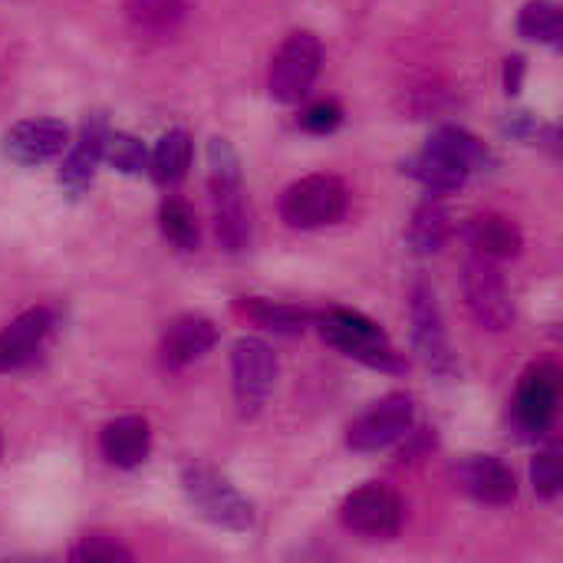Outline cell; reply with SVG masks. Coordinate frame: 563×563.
<instances>
[{
	"mask_svg": "<svg viewBox=\"0 0 563 563\" xmlns=\"http://www.w3.org/2000/svg\"><path fill=\"white\" fill-rule=\"evenodd\" d=\"M208 185L214 205V238L228 254L251 247V211L241 188V162L228 139H211L208 145Z\"/></svg>",
	"mask_w": 563,
	"mask_h": 563,
	"instance_id": "1",
	"label": "cell"
},
{
	"mask_svg": "<svg viewBox=\"0 0 563 563\" xmlns=\"http://www.w3.org/2000/svg\"><path fill=\"white\" fill-rule=\"evenodd\" d=\"M313 323L320 327V336L330 346H336L340 353H346L350 360H356L363 366H373L379 373H406L409 369L406 356L396 353V346L379 330V323H373L369 317H363L356 310L313 313Z\"/></svg>",
	"mask_w": 563,
	"mask_h": 563,
	"instance_id": "2",
	"label": "cell"
},
{
	"mask_svg": "<svg viewBox=\"0 0 563 563\" xmlns=\"http://www.w3.org/2000/svg\"><path fill=\"white\" fill-rule=\"evenodd\" d=\"M181 492L198 518L214 528L244 534L254 528V505L211 465H185Z\"/></svg>",
	"mask_w": 563,
	"mask_h": 563,
	"instance_id": "3",
	"label": "cell"
},
{
	"mask_svg": "<svg viewBox=\"0 0 563 563\" xmlns=\"http://www.w3.org/2000/svg\"><path fill=\"white\" fill-rule=\"evenodd\" d=\"M462 297L468 313L478 327L501 333L515 323V303L508 294V280L498 267V261L485 254H472L462 264Z\"/></svg>",
	"mask_w": 563,
	"mask_h": 563,
	"instance_id": "4",
	"label": "cell"
},
{
	"mask_svg": "<svg viewBox=\"0 0 563 563\" xmlns=\"http://www.w3.org/2000/svg\"><path fill=\"white\" fill-rule=\"evenodd\" d=\"M320 66H323V43H320V36L307 33V30L290 33L277 46V53L271 59V73H267L271 96L277 102H284V106L300 102L313 89V82L320 76Z\"/></svg>",
	"mask_w": 563,
	"mask_h": 563,
	"instance_id": "5",
	"label": "cell"
},
{
	"mask_svg": "<svg viewBox=\"0 0 563 563\" xmlns=\"http://www.w3.org/2000/svg\"><path fill=\"white\" fill-rule=\"evenodd\" d=\"M350 191L336 175H307L294 181L280 198V218L297 231L333 224L346 214Z\"/></svg>",
	"mask_w": 563,
	"mask_h": 563,
	"instance_id": "6",
	"label": "cell"
},
{
	"mask_svg": "<svg viewBox=\"0 0 563 563\" xmlns=\"http://www.w3.org/2000/svg\"><path fill=\"white\" fill-rule=\"evenodd\" d=\"M416 426V402L406 393H389L373 402L346 432V445L360 455H376L399 439H406Z\"/></svg>",
	"mask_w": 563,
	"mask_h": 563,
	"instance_id": "7",
	"label": "cell"
},
{
	"mask_svg": "<svg viewBox=\"0 0 563 563\" xmlns=\"http://www.w3.org/2000/svg\"><path fill=\"white\" fill-rule=\"evenodd\" d=\"M231 376H234V402L244 419L257 416L277 383V356L257 336H241L231 350Z\"/></svg>",
	"mask_w": 563,
	"mask_h": 563,
	"instance_id": "8",
	"label": "cell"
},
{
	"mask_svg": "<svg viewBox=\"0 0 563 563\" xmlns=\"http://www.w3.org/2000/svg\"><path fill=\"white\" fill-rule=\"evenodd\" d=\"M409 320H412V343L422 363L442 376L455 373V353L445 333V320H442L435 290L426 277H416L409 287Z\"/></svg>",
	"mask_w": 563,
	"mask_h": 563,
	"instance_id": "9",
	"label": "cell"
},
{
	"mask_svg": "<svg viewBox=\"0 0 563 563\" xmlns=\"http://www.w3.org/2000/svg\"><path fill=\"white\" fill-rule=\"evenodd\" d=\"M402 498L373 482V485H363L356 492H350L340 505V521L353 531V534H363V538H393L399 534L402 528Z\"/></svg>",
	"mask_w": 563,
	"mask_h": 563,
	"instance_id": "10",
	"label": "cell"
},
{
	"mask_svg": "<svg viewBox=\"0 0 563 563\" xmlns=\"http://www.w3.org/2000/svg\"><path fill=\"white\" fill-rule=\"evenodd\" d=\"M561 399V373L554 363H538L525 373L515 399V429L521 439L548 435Z\"/></svg>",
	"mask_w": 563,
	"mask_h": 563,
	"instance_id": "11",
	"label": "cell"
},
{
	"mask_svg": "<svg viewBox=\"0 0 563 563\" xmlns=\"http://www.w3.org/2000/svg\"><path fill=\"white\" fill-rule=\"evenodd\" d=\"M56 330V313L49 307H30L0 330V373L30 366Z\"/></svg>",
	"mask_w": 563,
	"mask_h": 563,
	"instance_id": "12",
	"label": "cell"
},
{
	"mask_svg": "<svg viewBox=\"0 0 563 563\" xmlns=\"http://www.w3.org/2000/svg\"><path fill=\"white\" fill-rule=\"evenodd\" d=\"M455 482L478 505L505 508V505H511L518 498V478H515V472L501 459H495V455H472V459H465L455 468Z\"/></svg>",
	"mask_w": 563,
	"mask_h": 563,
	"instance_id": "13",
	"label": "cell"
},
{
	"mask_svg": "<svg viewBox=\"0 0 563 563\" xmlns=\"http://www.w3.org/2000/svg\"><path fill=\"white\" fill-rule=\"evenodd\" d=\"M214 343H218V327L208 317L185 313L165 327L162 343H158V360L165 369L178 373V369L191 366L195 360H201Z\"/></svg>",
	"mask_w": 563,
	"mask_h": 563,
	"instance_id": "14",
	"label": "cell"
},
{
	"mask_svg": "<svg viewBox=\"0 0 563 563\" xmlns=\"http://www.w3.org/2000/svg\"><path fill=\"white\" fill-rule=\"evenodd\" d=\"M66 125L59 119H23L3 132V152L16 165H43L66 145Z\"/></svg>",
	"mask_w": 563,
	"mask_h": 563,
	"instance_id": "15",
	"label": "cell"
},
{
	"mask_svg": "<svg viewBox=\"0 0 563 563\" xmlns=\"http://www.w3.org/2000/svg\"><path fill=\"white\" fill-rule=\"evenodd\" d=\"M106 135H109V119L102 112H92L82 129H79V139L73 142L63 168H59V185L79 198L89 185H92V175H96V165L102 162V148H106Z\"/></svg>",
	"mask_w": 563,
	"mask_h": 563,
	"instance_id": "16",
	"label": "cell"
},
{
	"mask_svg": "<svg viewBox=\"0 0 563 563\" xmlns=\"http://www.w3.org/2000/svg\"><path fill=\"white\" fill-rule=\"evenodd\" d=\"M99 449L109 465L115 468H135L148 459L152 449V429L142 416H122L109 422L99 435Z\"/></svg>",
	"mask_w": 563,
	"mask_h": 563,
	"instance_id": "17",
	"label": "cell"
},
{
	"mask_svg": "<svg viewBox=\"0 0 563 563\" xmlns=\"http://www.w3.org/2000/svg\"><path fill=\"white\" fill-rule=\"evenodd\" d=\"M426 148L439 152L442 158H449L452 165H459L465 175L492 172V168L498 165V158L492 155V148H488L482 139H475L468 129H462V125H439V129L429 135Z\"/></svg>",
	"mask_w": 563,
	"mask_h": 563,
	"instance_id": "18",
	"label": "cell"
},
{
	"mask_svg": "<svg viewBox=\"0 0 563 563\" xmlns=\"http://www.w3.org/2000/svg\"><path fill=\"white\" fill-rule=\"evenodd\" d=\"M468 244L475 247V254H485L492 261H505V257H518L525 247L521 228L501 214H478L468 221L465 228Z\"/></svg>",
	"mask_w": 563,
	"mask_h": 563,
	"instance_id": "19",
	"label": "cell"
},
{
	"mask_svg": "<svg viewBox=\"0 0 563 563\" xmlns=\"http://www.w3.org/2000/svg\"><path fill=\"white\" fill-rule=\"evenodd\" d=\"M452 238V214L439 198H426L409 221V244L416 254H439Z\"/></svg>",
	"mask_w": 563,
	"mask_h": 563,
	"instance_id": "20",
	"label": "cell"
},
{
	"mask_svg": "<svg viewBox=\"0 0 563 563\" xmlns=\"http://www.w3.org/2000/svg\"><path fill=\"white\" fill-rule=\"evenodd\" d=\"M402 172L409 178H416L429 195H452V191H459L468 181V175L459 165H452L449 158H442L432 148H422L419 155L406 158L402 162Z\"/></svg>",
	"mask_w": 563,
	"mask_h": 563,
	"instance_id": "21",
	"label": "cell"
},
{
	"mask_svg": "<svg viewBox=\"0 0 563 563\" xmlns=\"http://www.w3.org/2000/svg\"><path fill=\"white\" fill-rule=\"evenodd\" d=\"M188 16V0H129V20L145 36H172Z\"/></svg>",
	"mask_w": 563,
	"mask_h": 563,
	"instance_id": "22",
	"label": "cell"
},
{
	"mask_svg": "<svg viewBox=\"0 0 563 563\" xmlns=\"http://www.w3.org/2000/svg\"><path fill=\"white\" fill-rule=\"evenodd\" d=\"M191 135L185 129H172L158 139L152 152V175L158 185H178L191 168Z\"/></svg>",
	"mask_w": 563,
	"mask_h": 563,
	"instance_id": "23",
	"label": "cell"
},
{
	"mask_svg": "<svg viewBox=\"0 0 563 563\" xmlns=\"http://www.w3.org/2000/svg\"><path fill=\"white\" fill-rule=\"evenodd\" d=\"M241 310L264 330H274V333H303L307 323H313V313L300 310V307H290V303H274V300H264V297H244Z\"/></svg>",
	"mask_w": 563,
	"mask_h": 563,
	"instance_id": "24",
	"label": "cell"
},
{
	"mask_svg": "<svg viewBox=\"0 0 563 563\" xmlns=\"http://www.w3.org/2000/svg\"><path fill=\"white\" fill-rule=\"evenodd\" d=\"M158 228H162V234L178 251H198V244H201L198 218H195L191 205L181 201V198H165L162 201V208H158Z\"/></svg>",
	"mask_w": 563,
	"mask_h": 563,
	"instance_id": "25",
	"label": "cell"
},
{
	"mask_svg": "<svg viewBox=\"0 0 563 563\" xmlns=\"http://www.w3.org/2000/svg\"><path fill=\"white\" fill-rule=\"evenodd\" d=\"M518 30L528 40L548 43V46H561L563 40V16L561 7L554 0H531L525 3L521 16H518Z\"/></svg>",
	"mask_w": 563,
	"mask_h": 563,
	"instance_id": "26",
	"label": "cell"
},
{
	"mask_svg": "<svg viewBox=\"0 0 563 563\" xmlns=\"http://www.w3.org/2000/svg\"><path fill=\"white\" fill-rule=\"evenodd\" d=\"M102 158H106L115 172H122V175H139V172L148 168V152H145V145H142L135 135H129V132H112V129H109Z\"/></svg>",
	"mask_w": 563,
	"mask_h": 563,
	"instance_id": "27",
	"label": "cell"
},
{
	"mask_svg": "<svg viewBox=\"0 0 563 563\" xmlns=\"http://www.w3.org/2000/svg\"><path fill=\"white\" fill-rule=\"evenodd\" d=\"M69 561H132V551L112 534H89L69 551Z\"/></svg>",
	"mask_w": 563,
	"mask_h": 563,
	"instance_id": "28",
	"label": "cell"
},
{
	"mask_svg": "<svg viewBox=\"0 0 563 563\" xmlns=\"http://www.w3.org/2000/svg\"><path fill=\"white\" fill-rule=\"evenodd\" d=\"M531 482H534V492L548 501H554L563 488V468L558 449H544L538 452L534 465H531Z\"/></svg>",
	"mask_w": 563,
	"mask_h": 563,
	"instance_id": "29",
	"label": "cell"
},
{
	"mask_svg": "<svg viewBox=\"0 0 563 563\" xmlns=\"http://www.w3.org/2000/svg\"><path fill=\"white\" fill-rule=\"evenodd\" d=\"M340 122H343V109H340V102H333V99L313 102V106L300 115V125H303L307 132H313V135H327V132H333Z\"/></svg>",
	"mask_w": 563,
	"mask_h": 563,
	"instance_id": "30",
	"label": "cell"
},
{
	"mask_svg": "<svg viewBox=\"0 0 563 563\" xmlns=\"http://www.w3.org/2000/svg\"><path fill=\"white\" fill-rule=\"evenodd\" d=\"M521 82H525V56H511L508 66H505V86H508V96L521 92Z\"/></svg>",
	"mask_w": 563,
	"mask_h": 563,
	"instance_id": "31",
	"label": "cell"
},
{
	"mask_svg": "<svg viewBox=\"0 0 563 563\" xmlns=\"http://www.w3.org/2000/svg\"><path fill=\"white\" fill-rule=\"evenodd\" d=\"M0 452H3V442H0Z\"/></svg>",
	"mask_w": 563,
	"mask_h": 563,
	"instance_id": "32",
	"label": "cell"
}]
</instances>
